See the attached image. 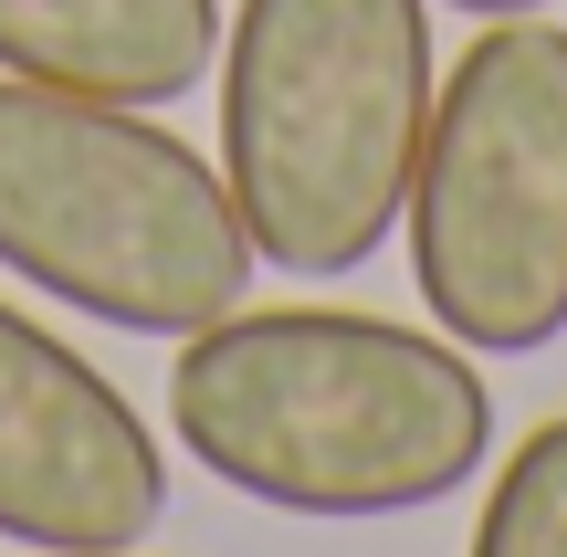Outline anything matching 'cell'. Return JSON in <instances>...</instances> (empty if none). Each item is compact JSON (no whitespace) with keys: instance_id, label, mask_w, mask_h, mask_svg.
Wrapping results in <instances>:
<instances>
[{"instance_id":"cell-6","label":"cell","mask_w":567,"mask_h":557,"mask_svg":"<svg viewBox=\"0 0 567 557\" xmlns=\"http://www.w3.org/2000/svg\"><path fill=\"white\" fill-rule=\"evenodd\" d=\"M221 63V0H0V74L179 105Z\"/></svg>"},{"instance_id":"cell-2","label":"cell","mask_w":567,"mask_h":557,"mask_svg":"<svg viewBox=\"0 0 567 557\" xmlns=\"http://www.w3.org/2000/svg\"><path fill=\"white\" fill-rule=\"evenodd\" d=\"M431 95V0H243L221 32V179L252 264L358 274L410 210Z\"/></svg>"},{"instance_id":"cell-7","label":"cell","mask_w":567,"mask_h":557,"mask_svg":"<svg viewBox=\"0 0 567 557\" xmlns=\"http://www.w3.org/2000/svg\"><path fill=\"white\" fill-rule=\"evenodd\" d=\"M473 557H567V411L536 421L484 484Z\"/></svg>"},{"instance_id":"cell-1","label":"cell","mask_w":567,"mask_h":557,"mask_svg":"<svg viewBox=\"0 0 567 557\" xmlns=\"http://www.w3.org/2000/svg\"><path fill=\"white\" fill-rule=\"evenodd\" d=\"M168 432L210 484L274 516H421L494 463L473 348L358 306H231L179 337Z\"/></svg>"},{"instance_id":"cell-3","label":"cell","mask_w":567,"mask_h":557,"mask_svg":"<svg viewBox=\"0 0 567 557\" xmlns=\"http://www.w3.org/2000/svg\"><path fill=\"white\" fill-rule=\"evenodd\" d=\"M0 264L95 327L189 337L252 295V231L147 105L0 74Z\"/></svg>"},{"instance_id":"cell-8","label":"cell","mask_w":567,"mask_h":557,"mask_svg":"<svg viewBox=\"0 0 567 557\" xmlns=\"http://www.w3.org/2000/svg\"><path fill=\"white\" fill-rule=\"evenodd\" d=\"M452 11H473V21H505V11H547V0H452Z\"/></svg>"},{"instance_id":"cell-5","label":"cell","mask_w":567,"mask_h":557,"mask_svg":"<svg viewBox=\"0 0 567 557\" xmlns=\"http://www.w3.org/2000/svg\"><path fill=\"white\" fill-rule=\"evenodd\" d=\"M158 516H168V453L137 421V400L0 295V537L95 557L147 547Z\"/></svg>"},{"instance_id":"cell-9","label":"cell","mask_w":567,"mask_h":557,"mask_svg":"<svg viewBox=\"0 0 567 557\" xmlns=\"http://www.w3.org/2000/svg\"><path fill=\"white\" fill-rule=\"evenodd\" d=\"M95 557H137V547H95Z\"/></svg>"},{"instance_id":"cell-4","label":"cell","mask_w":567,"mask_h":557,"mask_svg":"<svg viewBox=\"0 0 567 557\" xmlns=\"http://www.w3.org/2000/svg\"><path fill=\"white\" fill-rule=\"evenodd\" d=\"M410 285L473 358H536L567 327V32L505 11L442 74L410 168Z\"/></svg>"}]
</instances>
